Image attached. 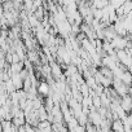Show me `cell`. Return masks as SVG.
<instances>
[{"mask_svg":"<svg viewBox=\"0 0 132 132\" xmlns=\"http://www.w3.org/2000/svg\"><path fill=\"white\" fill-rule=\"evenodd\" d=\"M56 26H57L58 34H60L63 39H66L68 36H70V34H71V23L69 22V20L57 21V22H56Z\"/></svg>","mask_w":132,"mask_h":132,"instance_id":"6da1fadb","label":"cell"},{"mask_svg":"<svg viewBox=\"0 0 132 132\" xmlns=\"http://www.w3.org/2000/svg\"><path fill=\"white\" fill-rule=\"evenodd\" d=\"M117 58L126 69L132 66V54L129 52H127L126 49H118L117 51Z\"/></svg>","mask_w":132,"mask_h":132,"instance_id":"7a4b0ae2","label":"cell"},{"mask_svg":"<svg viewBox=\"0 0 132 132\" xmlns=\"http://www.w3.org/2000/svg\"><path fill=\"white\" fill-rule=\"evenodd\" d=\"M128 36H120V35H115L111 40H110V44L113 45V48L115 51L118 49H126L127 44H128Z\"/></svg>","mask_w":132,"mask_h":132,"instance_id":"3957f363","label":"cell"},{"mask_svg":"<svg viewBox=\"0 0 132 132\" xmlns=\"http://www.w3.org/2000/svg\"><path fill=\"white\" fill-rule=\"evenodd\" d=\"M49 66H51V73H52V77L53 79L58 80V79H65V75L62 73V69L58 62L56 61H49Z\"/></svg>","mask_w":132,"mask_h":132,"instance_id":"277c9868","label":"cell"},{"mask_svg":"<svg viewBox=\"0 0 132 132\" xmlns=\"http://www.w3.org/2000/svg\"><path fill=\"white\" fill-rule=\"evenodd\" d=\"M111 86H113V88L117 91V93H118L120 97L128 93V86H126L120 79L114 78V79H113V84H111Z\"/></svg>","mask_w":132,"mask_h":132,"instance_id":"5b68a950","label":"cell"},{"mask_svg":"<svg viewBox=\"0 0 132 132\" xmlns=\"http://www.w3.org/2000/svg\"><path fill=\"white\" fill-rule=\"evenodd\" d=\"M36 89H38V93H39L42 97H44V98L51 95V84H49L48 82H44V80L39 82L38 86H36Z\"/></svg>","mask_w":132,"mask_h":132,"instance_id":"8992f818","label":"cell"},{"mask_svg":"<svg viewBox=\"0 0 132 132\" xmlns=\"http://www.w3.org/2000/svg\"><path fill=\"white\" fill-rule=\"evenodd\" d=\"M88 119H89V122L92 123V124H95L97 128H98V126L101 124V122H102V117H101V114L97 111V109L96 110H91L89 111V114H88Z\"/></svg>","mask_w":132,"mask_h":132,"instance_id":"52a82bcc","label":"cell"},{"mask_svg":"<svg viewBox=\"0 0 132 132\" xmlns=\"http://www.w3.org/2000/svg\"><path fill=\"white\" fill-rule=\"evenodd\" d=\"M120 106L124 109V111L132 113V97L128 93L120 97Z\"/></svg>","mask_w":132,"mask_h":132,"instance_id":"ba28073f","label":"cell"},{"mask_svg":"<svg viewBox=\"0 0 132 132\" xmlns=\"http://www.w3.org/2000/svg\"><path fill=\"white\" fill-rule=\"evenodd\" d=\"M36 129L42 131V132H51V131H53L52 129V122H49L48 119L39 120V123L36 124Z\"/></svg>","mask_w":132,"mask_h":132,"instance_id":"9c48e42d","label":"cell"},{"mask_svg":"<svg viewBox=\"0 0 132 132\" xmlns=\"http://www.w3.org/2000/svg\"><path fill=\"white\" fill-rule=\"evenodd\" d=\"M120 80L126 84V86H132V73L128 70V69H126L123 73H122V77H120Z\"/></svg>","mask_w":132,"mask_h":132,"instance_id":"30bf717a","label":"cell"},{"mask_svg":"<svg viewBox=\"0 0 132 132\" xmlns=\"http://www.w3.org/2000/svg\"><path fill=\"white\" fill-rule=\"evenodd\" d=\"M111 129L115 131V132H123L124 131V126H123V122L122 119H113L111 122Z\"/></svg>","mask_w":132,"mask_h":132,"instance_id":"8fae6325","label":"cell"},{"mask_svg":"<svg viewBox=\"0 0 132 132\" xmlns=\"http://www.w3.org/2000/svg\"><path fill=\"white\" fill-rule=\"evenodd\" d=\"M122 22H123V26L127 30V32L131 34L132 32V17L131 16H124L122 18Z\"/></svg>","mask_w":132,"mask_h":132,"instance_id":"7c38bea8","label":"cell"},{"mask_svg":"<svg viewBox=\"0 0 132 132\" xmlns=\"http://www.w3.org/2000/svg\"><path fill=\"white\" fill-rule=\"evenodd\" d=\"M100 100H101V105L102 106H105V108H110V104H111V98H110V96H108L105 92H102L101 95H100Z\"/></svg>","mask_w":132,"mask_h":132,"instance_id":"4fadbf2b","label":"cell"},{"mask_svg":"<svg viewBox=\"0 0 132 132\" xmlns=\"http://www.w3.org/2000/svg\"><path fill=\"white\" fill-rule=\"evenodd\" d=\"M86 80V83H87V86L91 88V89H95L96 87H97V82H96V79H95V77L93 75H91V77H88V78H86L84 79Z\"/></svg>","mask_w":132,"mask_h":132,"instance_id":"5bb4252c","label":"cell"},{"mask_svg":"<svg viewBox=\"0 0 132 132\" xmlns=\"http://www.w3.org/2000/svg\"><path fill=\"white\" fill-rule=\"evenodd\" d=\"M79 91H80V93L83 95V96H89V91H91V88L87 86V83L84 82V83H82L80 86H79Z\"/></svg>","mask_w":132,"mask_h":132,"instance_id":"9a60e30c","label":"cell"},{"mask_svg":"<svg viewBox=\"0 0 132 132\" xmlns=\"http://www.w3.org/2000/svg\"><path fill=\"white\" fill-rule=\"evenodd\" d=\"M100 71H101L105 77H108V78H110V79H114V74H113V71H111L109 68H106V66L102 65V68L100 69Z\"/></svg>","mask_w":132,"mask_h":132,"instance_id":"2e32d148","label":"cell"},{"mask_svg":"<svg viewBox=\"0 0 132 132\" xmlns=\"http://www.w3.org/2000/svg\"><path fill=\"white\" fill-rule=\"evenodd\" d=\"M122 8L124 11V14L127 16L129 13V11L132 9V0H126V2L123 3V5H122Z\"/></svg>","mask_w":132,"mask_h":132,"instance_id":"e0dca14e","label":"cell"},{"mask_svg":"<svg viewBox=\"0 0 132 132\" xmlns=\"http://www.w3.org/2000/svg\"><path fill=\"white\" fill-rule=\"evenodd\" d=\"M5 88H7L8 93H12V92H14V91H16V87H14V84H13L12 79L5 80Z\"/></svg>","mask_w":132,"mask_h":132,"instance_id":"ac0fdd59","label":"cell"},{"mask_svg":"<svg viewBox=\"0 0 132 132\" xmlns=\"http://www.w3.org/2000/svg\"><path fill=\"white\" fill-rule=\"evenodd\" d=\"M128 95L132 97V86H129V87H128Z\"/></svg>","mask_w":132,"mask_h":132,"instance_id":"d6986e66","label":"cell"}]
</instances>
